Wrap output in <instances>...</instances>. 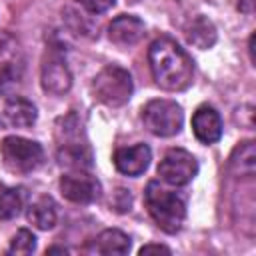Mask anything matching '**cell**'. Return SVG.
Wrapping results in <instances>:
<instances>
[{"label": "cell", "instance_id": "6da1fadb", "mask_svg": "<svg viewBox=\"0 0 256 256\" xmlns=\"http://www.w3.org/2000/svg\"><path fill=\"white\" fill-rule=\"evenodd\" d=\"M148 62L156 84L164 90L178 92L190 86L194 76V62L176 40L168 36L156 38L148 48Z\"/></svg>", "mask_w": 256, "mask_h": 256}, {"label": "cell", "instance_id": "7a4b0ae2", "mask_svg": "<svg viewBox=\"0 0 256 256\" xmlns=\"http://www.w3.org/2000/svg\"><path fill=\"white\" fill-rule=\"evenodd\" d=\"M144 202H146L148 214L152 216V220L156 222V226L162 232H166V234L180 232L184 218H186V204L176 192H172V190L160 186L156 180H152V182H148V186L144 190Z\"/></svg>", "mask_w": 256, "mask_h": 256}, {"label": "cell", "instance_id": "3957f363", "mask_svg": "<svg viewBox=\"0 0 256 256\" xmlns=\"http://www.w3.org/2000/svg\"><path fill=\"white\" fill-rule=\"evenodd\" d=\"M92 92L98 102H102L110 108H118L130 100V96L134 92V82L126 68L108 64L94 76Z\"/></svg>", "mask_w": 256, "mask_h": 256}, {"label": "cell", "instance_id": "277c9868", "mask_svg": "<svg viewBox=\"0 0 256 256\" xmlns=\"http://www.w3.org/2000/svg\"><path fill=\"white\" fill-rule=\"evenodd\" d=\"M142 122L150 134L168 138L182 130L184 112L180 104H176L174 100L158 98V100H150L142 108Z\"/></svg>", "mask_w": 256, "mask_h": 256}, {"label": "cell", "instance_id": "5b68a950", "mask_svg": "<svg viewBox=\"0 0 256 256\" xmlns=\"http://www.w3.org/2000/svg\"><path fill=\"white\" fill-rule=\"evenodd\" d=\"M0 154H2L4 166L10 172H18V174L32 172L44 162L42 146L22 136H6L0 144Z\"/></svg>", "mask_w": 256, "mask_h": 256}, {"label": "cell", "instance_id": "8992f818", "mask_svg": "<svg viewBox=\"0 0 256 256\" xmlns=\"http://www.w3.org/2000/svg\"><path fill=\"white\" fill-rule=\"evenodd\" d=\"M196 174L198 162L184 148H170L158 164V176L170 186H186Z\"/></svg>", "mask_w": 256, "mask_h": 256}, {"label": "cell", "instance_id": "52a82bcc", "mask_svg": "<svg viewBox=\"0 0 256 256\" xmlns=\"http://www.w3.org/2000/svg\"><path fill=\"white\" fill-rule=\"evenodd\" d=\"M60 192L70 202L90 204L100 198L102 188H100V182L92 174L84 170H74L60 178Z\"/></svg>", "mask_w": 256, "mask_h": 256}, {"label": "cell", "instance_id": "ba28073f", "mask_svg": "<svg viewBox=\"0 0 256 256\" xmlns=\"http://www.w3.org/2000/svg\"><path fill=\"white\" fill-rule=\"evenodd\" d=\"M42 88L48 94L62 96L70 90L72 86V74L60 54H48L42 62V72H40Z\"/></svg>", "mask_w": 256, "mask_h": 256}, {"label": "cell", "instance_id": "9c48e42d", "mask_svg": "<svg viewBox=\"0 0 256 256\" xmlns=\"http://www.w3.org/2000/svg\"><path fill=\"white\" fill-rule=\"evenodd\" d=\"M114 166L118 172L126 174V176H140L146 172V168L150 166L152 160V150L148 148V144H134V146H124L118 148L112 156Z\"/></svg>", "mask_w": 256, "mask_h": 256}, {"label": "cell", "instance_id": "30bf717a", "mask_svg": "<svg viewBox=\"0 0 256 256\" xmlns=\"http://www.w3.org/2000/svg\"><path fill=\"white\" fill-rule=\"evenodd\" d=\"M142 36H144V22L138 16L120 14L108 26V38H110V42L116 44V46H120V48L134 46Z\"/></svg>", "mask_w": 256, "mask_h": 256}, {"label": "cell", "instance_id": "8fae6325", "mask_svg": "<svg viewBox=\"0 0 256 256\" xmlns=\"http://www.w3.org/2000/svg\"><path fill=\"white\" fill-rule=\"evenodd\" d=\"M192 130H194V136L202 142V144H214L220 140L222 136V120H220V114L208 106V104H202L196 108V112L192 114Z\"/></svg>", "mask_w": 256, "mask_h": 256}, {"label": "cell", "instance_id": "7c38bea8", "mask_svg": "<svg viewBox=\"0 0 256 256\" xmlns=\"http://www.w3.org/2000/svg\"><path fill=\"white\" fill-rule=\"evenodd\" d=\"M130 246H132V240L128 234H124L122 230L118 228H108V230H102L88 246L90 252H96V254H128L130 252Z\"/></svg>", "mask_w": 256, "mask_h": 256}, {"label": "cell", "instance_id": "4fadbf2b", "mask_svg": "<svg viewBox=\"0 0 256 256\" xmlns=\"http://www.w3.org/2000/svg\"><path fill=\"white\" fill-rule=\"evenodd\" d=\"M4 118L10 126H16V128H30L36 118H38V112H36V106L28 100V98H22V96H10L4 104Z\"/></svg>", "mask_w": 256, "mask_h": 256}, {"label": "cell", "instance_id": "5bb4252c", "mask_svg": "<svg viewBox=\"0 0 256 256\" xmlns=\"http://www.w3.org/2000/svg\"><path fill=\"white\" fill-rule=\"evenodd\" d=\"M58 162L72 170H88L92 166V154L86 142H64L58 148Z\"/></svg>", "mask_w": 256, "mask_h": 256}, {"label": "cell", "instance_id": "9a60e30c", "mask_svg": "<svg viewBox=\"0 0 256 256\" xmlns=\"http://www.w3.org/2000/svg\"><path fill=\"white\" fill-rule=\"evenodd\" d=\"M184 34H186V40L188 44L200 48V50H208L216 44V28L214 24L206 18V16H196L194 20H190L184 28Z\"/></svg>", "mask_w": 256, "mask_h": 256}, {"label": "cell", "instance_id": "2e32d148", "mask_svg": "<svg viewBox=\"0 0 256 256\" xmlns=\"http://www.w3.org/2000/svg\"><path fill=\"white\" fill-rule=\"evenodd\" d=\"M58 220L56 214V202L50 196H40L38 200H34L28 208V222L34 224L38 230H50L54 228Z\"/></svg>", "mask_w": 256, "mask_h": 256}, {"label": "cell", "instance_id": "e0dca14e", "mask_svg": "<svg viewBox=\"0 0 256 256\" xmlns=\"http://www.w3.org/2000/svg\"><path fill=\"white\" fill-rule=\"evenodd\" d=\"M26 202V190L22 186L0 184V220H12L20 214Z\"/></svg>", "mask_w": 256, "mask_h": 256}, {"label": "cell", "instance_id": "ac0fdd59", "mask_svg": "<svg viewBox=\"0 0 256 256\" xmlns=\"http://www.w3.org/2000/svg\"><path fill=\"white\" fill-rule=\"evenodd\" d=\"M34 250H36V236H34L30 230L20 228V230L12 236L8 252H10V254H32Z\"/></svg>", "mask_w": 256, "mask_h": 256}, {"label": "cell", "instance_id": "d6986e66", "mask_svg": "<svg viewBox=\"0 0 256 256\" xmlns=\"http://www.w3.org/2000/svg\"><path fill=\"white\" fill-rule=\"evenodd\" d=\"M76 2L92 14H102L114 6V0H76Z\"/></svg>", "mask_w": 256, "mask_h": 256}, {"label": "cell", "instance_id": "ffe728a7", "mask_svg": "<svg viewBox=\"0 0 256 256\" xmlns=\"http://www.w3.org/2000/svg\"><path fill=\"white\" fill-rule=\"evenodd\" d=\"M152 252H162V254H170L172 250L168 248V246H164V244H144L140 250H138V254L140 256H144V254H152Z\"/></svg>", "mask_w": 256, "mask_h": 256}, {"label": "cell", "instance_id": "44dd1931", "mask_svg": "<svg viewBox=\"0 0 256 256\" xmlns=\"http://www.w3.org/2000/svg\"><path fill=\"white\" fill-rule=\"evenodd\" d=\"M54 252H62V254H66L68 250H66V248H60V246H54V248H48V250H46V254H54Z\"/></svg>", "mask_w": 256, "mask_h": 256}]
</instances>
